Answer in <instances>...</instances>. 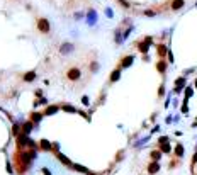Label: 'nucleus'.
<instances>
[{
	"label": "nucleus",
	"instance_id": "nucleus-24",
	"mask_svg": "<svg viewBox=\"0 0 197 175\" xmlns=\"http://www.w3.org/2000/svg\"><path fill=\"white\" fill-rule=\"evenodd\" d=\"M170 151H172V148H170V145H168L167 141L162 143V153H170Z\"/></svg>",
	"mask_w": 197,
	"mask_h": 175
},
{
	"label": "nucleus",
	"instance_id": "nucleus-2",
	"mask_svg": "<svg viewBox=\"0 0 197 175\" xmlns=\"http://www.w3.org/2000/svg\"><path fill=\"white\" fill-rule=\"evenodd\" d=\"M151 44H153V38H151V36H146L141 43H138V51L143 53V55H146V53L150 51V46H151Z\"/></svg>",
	"mask_w": 197,
	"mask_h": 175
},
{
	"label": "nucleus",
	"instance_id": "nucleus-8",
	"mask_svg": "<svg viewBox=\"0 0 197 175\" xmlns=\"http://www.w3.org/2000/svg\"><path fill=\"white\" fill-rule=\"evenodd\" d=\"M184 5H185V0H172L170 9L173 10V12H177V10H180Z\"/></svg>",
	"mask_w": 197,
	"mask_h": 175
},
{
	"label": "nucleus",
	"instance_id": "nucleus-37",
	"mask_svg": "<svg viewBox=\"0 0 197 175\" xmlns=\"http://www.w3.org/2000/svg\"><path fill=\"white\" fill-rule=\"evenodd\" d=\"M192 163H197V153L194 155V160H192Z\"/></svg>",
	"mask_w": 197,
	"mask_h": 175
},
{
	"label": "nucleus",
	"instance_id": "nucleus-7",
	"mask_svg": "<svg viewBox=\"0 0 197 175\" xmlns=\"http://www.w3.org/2000/svg\"><path fill=\"white\" fill-rule=\"evenodd\" d=\"M21 129H22V133H24V134H27V136H29L31 131L34 129V123H32V121H27V123H24L21 126Z\"/></svg>",
	"mask_w": 197,
	"mask_h": 175
},
{
	"label": "nucleus",
	"instance_id": "nucleus-21",
	"mask_svg": "<svg viewBox=\"0 0 197 175\" xmlns=\"http://www.w3.org/2000/svg\"><path fill=\"white\" fill-rule=\"evenodd\" d=\"M12 134H14V136H19V134H21V124L14 123V126H12Z\"/></svg>",
	"mask_w": 197,
	"mask_h": 175
},
{
	"label": "nucleus",
	"instance_id": "nucleus-30",
	"mask_svg": "<svg viewBox=\"0 0 197 175\" xmlns=\"http://www.w3.org/2000/svg\"><path fill=\"white\" fill-rule=\"evenodd\" d=\"M82 104H83V106H88V97H87V95H83V97H82Z\"/></svg>",
	"mask_w": 197,
	"mask_h": 175
},
{
	"label": "nucleus",
	"instance_id": "nucleus-25",
	"mask_svg": "<svg viewBox=\"0 0 197 175\" xmlns=\"http://www.w3.org/2000/svg\"><path fill=\"white\" fill-rule=\"evenodd\" d=\"M151 158H153V162H158L162 158V151H151Z\"/></svg>",
	"mask_w": 197,
	"mask_h": 175
},
{
	"label": "nucleus",
	"instance_id": "nucleus-34",
	"mask_svg": "<svg viewBox=\"0 0 197 175\" xmlns=\"http://www.w3.org/2000/svg\"><path fill=\"white\" fill-rule=\"evenodd\" d=\"M43 173H44V175H53V173H51V172L48 170V168H43Z\"/></svg>",
	"mask_w": 197,
	"mask_h": 175
},
{
	"label": "nucleus",
	"instance_id": "nucleus-23",
	"mask_svg": "<svg viewBox=\"0 0 197 175\" xmlns=\"http://www.w3.org/2000/svg\"><path fill=\"white\" fill-rule=\"evenodd\" d=\"M114 39H116L117 44H121L122 41H124V36H122V32H121V31H116V38H114Z\"/></svg>",
	"mask_w": 197,
	"mask_h": 175
},
{
	"label": "nucleus",
	"instance_id": "nucleus-36",
	"mask_svg": "<svg viewBox=\"0 0 197 175\" xmlns=\"http://www.w3.org/2000/svg\"><path fill=\"white\" fill-rule=\"evenodd\" d=\"M165 141H168V138H167V136H163V138H160V143H165Z\"/></svg>",
	"mask_w": 197,
	"mask_h": 175
},
{
	"label": "nucleus",
	"instance_id": "nucleus-1",
	"mask_svg": "<svg viewBox=\"0 0 197 175\" xmlns=\"http://www.w3.org/2000/svg\"><path fill=\"white\" fill-rule=\"evenodd\" d=\"M36 27H38V31L41 34H49V31H51V24H49V21L46 17H39L36 21Z\"/></svg>",
	"mask_w": 197,
	"mask_h": 175
},
{
	"label": "nucleus",
	"instance_id": "nucleus-5",
	"mask_svg": "<svg viewBox=\"0 0 197 175\" xmlns=\"http://www.w3.org/2000/svg\"><path fill=\"white\" fill-rule=\"evenodd\" d=\"M134 61V56L133 55H129V56H124L122 60H121V65H119V68H128V66H131Z\"/></svg>",
	"mask_w": 197,
	"mask_h": 175
},
{
	"label": "nucleus",
	"instance_id": "nucleus-33",
	"mask_svg": "<svg viewBox=\"0 0 197 175\" xmlns=\"http://www.w3.org/2000/svg\"><path fill=\"white\" fill-rule=\"evenodd\" d=\"M7 172H9V173H14V170H12V165H10V163H7Z\"/></svg>",
	"mask_w": 197,
	"mask_h": 175
},
{
	"label": "nucleus",
	"instance_id": "nucleus-9",
	"mask_svg": "<svg viewBox=\"0 0 197 175\" xmlns=\"http://www.w3.org/2000/svg\"><path fill=\"white\" fill-rule=\"evenodd\" d=\"M72 51H73V44L72 43H63L60 46V53H61V55H70Z\"/></svg>",
	"mask_w": 197,
	"mask_h": 175
},
{
	"label": "nucleus",
	"instance_id": "nucleus-16",
	"mask_svg": "<svg viewBox=\"0 0 197 175\" xmlns=\"http://www.w3.org/2000/svg\"><path fill=\"white\" fill-rule=\"evenodd\" d=\"M158 170H160V163L158 162H151L150 165H148V173L153 175V173H156Z\"/></svg>",
	"mask_w": 197,
	"mask_h": 175
},
{
	"label": "nucleus",
	"instance_id": "nucleus-4",
	"mask_svg": "<svg viewBox=\"0 0 197 175\" xmlns=\"http://www.w3.org/2000/svg\"><path fill=\"white\" fill-rule=\"evenodd\" d=\"M36 78H38V73H36V70H31V72H26L24 75H22V80L26 82V83H31V82H34Z\"/></svg>",
	"mask_w": 197,
	"mask_h": 175
},
{
	"label": "nucleus",
	"instance_id": "nucleus-38",
	"mask_svg": "<svg viewBox=\"0 0 197 175\" xmlns=\"http://www.w3.org/2000/svg\"><path fill=\"white\" fill-rule=\"evenodd\" d=\"M194 87H195V90H197V78H195V82H194Z\"/></svg>",
	"mask_w": 197,
	"mask_h": 175
},
{
	"label": "nucleus",
	"instance_id": "nucleus-3",
	"mask_svg": "<svg viewBox=\"0 0 197 175\" xmlns=\"http://www.w3.org/2000/svg\"><path fill=\"white\" fill-rule=\"evenodd\" d=\"M66 78H68L70 82H77L82 78V72L80 68H77V66H73V68H70L68 72H66Z\"/></svg>",
	"mask_w": 197,
	"mask_h": 175
},
{
	"label": "nucleus",
	"instance_id": "nucleus-19",
	"mask_svg": "<svg viewBox=\"0 0 197 175\" xmlns=\"http://www.w3.org/2000/svg\"><path fill=\"white\" fill-rule=\"evenodd\" d=\"M73 168H75V170L77 172H80V173H87V175H92L88 172V168H85V167H82V165H77V163H75V165H72Z\"/></svg>",
	"mask_w": 197,
	"mask_h": 175
},
{
	"label": "nucleus",
	"instance_id": "nucleus-13",
	"mask_svg": "<svg viewBox=\"0 0 197 175\" xmlns=\"http://www.w3.org/2000/svg\"><path fill=\"white\" fill-rule=\"evenodd\" d=\"M119 78H121V68H116L114 72L111 73V78H109V82H111V83H116Z\"/></svg>",
	"mask_w": 197,
	"mask_h": 175
},
{
	"label": "nucleus",
	"instance_id": "nucleus-26",
	"mask_svg": "<svg viewBox=\"0 0 197 175\" xmlns=\"http://www.w3.org/2000/svg\"><path fill=\"white\" fill-rule=\"evenodd\" d=\"M194 95V89H190V87H187L185 89V99H190Z\"/></svg>",
	"mask_w": 197,
	"mask_h": 175
},
{
	"label": "nucleus",
	"instance_id": "nucleus-22",
	"mask_svg": "<svg viewBox=\"0 0 197 175\" xmlns=\"http://www.w3.org/2000/svg\"><path fill=\"white\" fill-rule=\"evenodd\" d=\"M175 155H177L179 158H180V156H184V146L180 145V143L175 146Z\"/></svg>",
	"mask_w": 197,
	"mask_h": 175
},
{
	"label": "nucleus",
	"instance_id": "nucleus-27",
	"mask_svg": "<svg viewBox=\"0 0 197 175\" xmlns=\"http://www.w3.org/2000/svg\"><path fill=\"white\" fill-rule=\"evenodd\" d=\"M116 2H119V4L122 5V9H129V7H131V5H129V2H128V0H116Z\"/></svg>",
	"mask_w": 197,
	"mask_h": 175
},
{
	"label": "nucleus",
	"instance_id": "nucleus-15",
	"mask_svg": "<svg viewBox=\"0 0 197 175\" xmlns=\"http://www.w3.org/2000/svg\"><path fill=\"white\" fill-rule=\"evenodd\" d=\"M167 51H168V48L165 46V44H158V46H156V53H158L160 58H165V56H167Z\"/></svg>",
	"mask_w": 197,
	"mask_h": 175
},
{
	"label": "nucleus",
	"instance_id": "nucleus-20",
	"mask_svg": "<svg viewBox=\"0 0 197 175\" xmlns=\"http://www.w3.org/2000/svg\"><path fill=\"white\" fill-rule=\"evenodd\" d=\"M60 109H63L65 112H70V114H75V112H77V109H75L73 106H68V104H65V106H61Z\"/></svg>",
	"mask_w": 197,
	"mask_h": 175
},
{
	"label": "nucleus",
	"instance_id": "nucleus-28",
	"mask_svg": "<svg viewBox=\"0 0 197 175\" xmlns=\"http://www.w3.org/2000/svg\"><path fill=\"white\" fill-rule=\"evenodd\" d=\"M167 56H168V63H173V61H175V56H173V53H172L170 49L167 51Z\"/></svg>",
	"mask_w": 197,
	"mask_h": 175
},
{
	"label": "nucleus",
	"instance_id": "nucleus-40",
	"mask_svg": "<svg viewBox=\"0 0 197 175\" xmlns=\"http://www.w3.org/2000/svg\"><path fill=\"white\" fill-rule=\"evenodd\" d=\"M195 5H197V4H195Z\"/></svg>",
	"mask_w": 197,
	"mask_h": 175
},
{
	"label": "nucleus",
	"instance_id": "nucleus-12",
	"mask_svg": "<svg viewBox=\"0 0 197 175\" xmlns=\"http://www.w3.org/2000/svg\"><path fill=\"white\" fill-rule=\"evenodd\" d=\"M58 111H60V106H48L46 111H44L43 114L44 116H53V114H56Z\"/></svg>",
	"mask_w": 197,
	"mask_h": 175
},
{
	"label": "nucleus",
	"instance_id": "nucleus-31",
	"mask_svg": "<svg viewBox=\"0 0 197 175\" xmlns=\"http://www.w3.org/2000/svg\"><path fill=\"white\" fill-rule=\"evenodd\" d=\"M163 94H165V87H160V89H158V95H160V97H163Z\"/></svg>",
	"mask_w": 197,
	"mask_h": 175
},
{
	"label": "nucleus",
	"instance_id": "nucleus-41",
	"mask_svg": "<svg viewBox=\"0 0 197 175\" xmlns=\"http://www.w3.org/2000/svg\"><path fill=\"white\" fill-rule=\"evenodd\" d=\"M195 175H197V173H195Z\"/></svg>",
	"mask_w": 197,
	"mask_h": 175
},
{
	"label": "nucleus",
	"instance_id": "nucleus-6",
	"mask_svg": "<svg viewBox=\"0 0 197 175\" xmlns=\"http://www.w3.org/2000/svg\"><path fill=\"white\" fill-rule=\"evenodd\" d=\"M184 85H185V75H182V77H179L175 80V94H179V92H182V89H184Z\"/></svg>",
	"mask_w": 197,
	"mask_h": 175
},
{
	"label": "nucleus",
	"instance_id": "nucleus-11",
	"mask_svg": "<svg viewBox=\"0 0 197 175\" xmlns=\"http://www.w3.org/2000/svg\"><path fill=\"white\" fill-rule=\"evenodd\" d=\"M39 148L43 150V151H51V150H53V143H49L48 140H41V141H39Z\"/></svg>",
	"mask_w": 197,
	"mask_h": 175
},
{
	"label": "nucleus",
	"instance_id": "nucleus-18",
	"mask_svg": "<svg viewBox=\"0 0 197 175\" xmlns=\"http://www.w3.org/2000/svg\"><path fill=\"white\" fill-rule=\"evenodd\" d=\"M56 156H58V160H60L61 163H65V165H66V167H72V165H73V163L70 162V160H68V158H66V156H65L63 153H56Z\"/></svg>",
	"mask_w": 197,
	"mask_h": 175
},
{
	"label": "nucleus",
	"instance_id": "nucleus-35",
	"mask_svg": "<svg viewBox=\"0 0 197 175\" xmlns=\"http://www.w3.org/2000/svg\"><path fill=\"white\" fill-rule=\"evenodd\" d=\"M105 14H107V17H112V10H111V9L105 10Z\"/></svg>",
	"mask_w": 197,
	"mask_h": 175
},
{
	"label": "nucleus",
	"instance_id": "nucleus-39",
	"mask_svg": "<svg viewBox=\"0 0 197 175\" xmlns=\"http://www.w3.org/2000/svg\"><path fill=\"white\" fill-rule=\"evenodd\" d=\"M192 126H194V128H195V126H197V119H195V121H194V124H192Z\"/></svg>",
	"mask_w": 197,
	"mask_h": 175
},
{
	"label": "nucleus",
	"instance_id": "nucleus-10",
	"mask_svg": "<svg viewBox=\"0 0 197 175\" xmlns=\"http://www.w3.org/2000/svg\"><path fill=\"white\" fill-rule=\"evenodd\" d=\"M87 19H88L87 22H88L90 26H94L95 22H97V12H95L94 9H90V10H88V14H87Z\"/></svg>",
	"mask_w": 197,
	"mask_h": 175
},
{
	"label": "nucleus",
	"instance_id": "nucleus-17",
	"mask_svg": "<svg viewBox=\"0 0 197 175\" xmlns=\"http://www.w3.org/2000/svg\"><path fill=\"white\" fill-rule=\"evenodd\" d=\"M167 63H168V61H165V60L162 58V60L156 63V70H158L160 73H165V72H167Z\"/></svg>",
	"mask_w": 197,
	"mask_h": 175
},
{
	"label": "nucleus",
	"instance_id": "nucleus-14",
	"mask_svg": "<svg viewBox=\"0 0 197 175\" xmlns=\"http://www.w3.org/2000/svg\"><path fill=\"white\" fill-rule=\"evenodd\" d=\"M43 117H44V114H41V112H31V119L29 121H32L34 124H38V123H41Z\"/></svg>",
	"mask_w": 197,
	"mask_h": 175
},
{
	"label": "nucleus",
	"instance_id": "nucleus-29",
	"mask_svg": "<svg viewBox=\"0 0 197 175\" xmlns=\"http://www.w3.org/2000/svg\"><path fill=\"white\" fill-rule=\"evenodd\" d=\"M145 15H148V17H155L156 12H155V10H145Z\"/></svg>",
	"mask_w": 197,
	"mask_h": 175
},
{
	"label": "nucleus",
	"instance_id": "nucleus-32",
	"mask_svg": "<svg viewBox=\"0 0 197 175\" xmlns=\"http://www.w3.org/2000/svg\"><path fill=\"white\" fill-rule=\"evenodd\" d=\"M90 68H92V72H97L98 65H97V63H95V61H94V63H92V66H90Z\"/></svg>",
	"mask_w": 197,
	"mask_h": 175
}]
</instances>
